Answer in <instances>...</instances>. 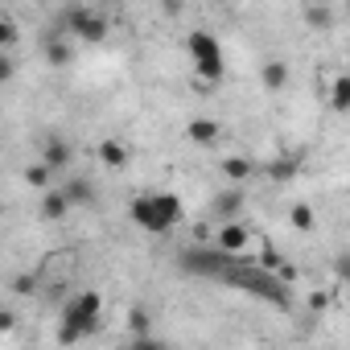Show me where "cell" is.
<instances>
[{"mask_svg":"<svg viewBox=\"0 0 350 350\" xmlns=\"http://www.w3.org/2000/svg\"><path fill=\"white\" fill-rule=\"evenodd\" d=\"M128 219L140 231H148V235H165V231H173L186 219V206H182L178 194H169V190H140L128 202Z\"/></svg>","mask_w":350,"mask_h":350,"instance_id":"obj_1","label":"cell"},{"mask_svg":"<svg viewBox=\"0 0 350 350\" xmlns=\"http://www.w3.org/2000/svg\"><path fill=\"white\" fill-rule=\"evenodd\" d=\"M103 317V297L95 288H79L75 297H66L62 317H58V342H83L99 329Z\"/></svg>","mask_w":350,"mask_h":350,"instance_id":"obj_2","label":"cell"},{"mask_svg":"<svg viewBox=\"0 0 350 350\" xmlns=\"http://www.w3.org/2000/svg\"><path fill=\"white\" fill-rule=\"evenodd\" d=\"M186 50H190V62H194V75L198 83H219L227 75V58H223V42L211 33V29H194L186 38Z\"/></svg>","mask_w":350,"mask_h":350,"instance_id":"obj_3","label":"cell"},{"mask_svg":"<svg viewBox=\"0 0 350 350\" xmlns=\"http://www.w3.org/2000/svg\"><path fill=\"white\" fill-rule=\"evenodd\" d=\"M235 260H239V256H231V252H223V247L215 243V247H186V252L178 256V268H182L186 276L227 280V272L235 268Z\"/></svg>","mask_w":350,"mask_h":350,"instance_id":"obj_4","label":"cell"},{"mask_svg":"<svg viewBox=\"0 0 350 350\" xmlns=\"http://www.w3.org/2000/svg\"><path fill=\"white\" fill-rule=\"evenodd\" d=\"M58 33H75L79 42L99 46V42H107V17L91 13V9H62L58 13Z\"/></svg>","mask_w":350,"mask_h":350,"instance_id":"obj_5","label":"cell"},{"mask_svg":"<svg viewBox=\"0 0 350 350\" xmlns=\"http://www.w3.org/2000/svg\"><path fill=\"white\" fill-rule=\"evenodd\" d=\"M243 211V190L231 182V186H223L219 194H215V202H211V215L219 219V223H227V219H235Z\"/></svg>","mask_w":350,"mask_h":350,"instance_id":"obj_6","label":"cell"},{"mask_svg":"<svg viewBox=\"0 0 350 350\" xmlns=\"http://www.w3.org/2000/svg\"><path fill=\"white\" fill-rule=\"evenodd\" d=\"M247 227L243 223H235V219H227V223H219V235H215V243L223 247V252H231V256H239L243 247H247Z\"/></svg>","mask_w":350,"mask_h":350,"instance_id":"obj_7","label":"cell"},{"mask_svg":"<svg viewBox=\"0 0 350 350\" xmlns=\"http://www.w3.org/2000/svg\"><path fill=\"white\" fill-rule=\"evenodd\" d=\"M70 211H75V202H70V194H66L62 186L46 190V198H42V219H46V223H58V219H66Z\"/></svg>","mask_w":350,"mask_h":350,"instance_id":"obj_8","label":"cell"},{"mask_svg":"<svg viewBox=\"0 0 350 350\" xmlns=\"http://www.w3.org/2000/svg\"><path fill=\"white\" fill-rule=\"evenodd\" d=\"M186 136H190L194 144H215V140L223 136V128H219V120L198 116V120H190V124H186Z\"/></svg>","mask_w":350,"mask_h":350,"instance_id":"obj_9","label":"cell"},{"mask_svg":"<svg viewBox=\"0 0 350 350\" xmlns=\"http://www.w3.org/2000/svg\"><path fill=\"white\" fill-rule=\"evenodd\" d=\"M219 169H223V178H227V182H235V186H243L252 173H256V165H252L247 157H239V152L223 157V165H219Z\"/></svg>","mask_w":350,"mask_h":350,"instance_id":"obj_10","label":"cell"},{"mask_svg":"<svg viewBox=\"0 0 350 350\" xmlns=\"http://www.w3.org/2000/svg\"><path fill=\"white\" fill-rule=\"evenodd\" d=\"M260 83H264V91H284V87H288V66L276 62V58L264 62V66H260Z\"/></svg>","mask_w":350,"mask_h":350,"instance_id":"obj_11","label":"cell"},{"mask_svg":"<svg viewBox=\"0 0 350 350\" xmlns=\"http://www.w3.org/2000/svg\"><path fill=\"white\" fill-rule=\"evenodd\" d=\"M99 161H103L107 169H124V165L132 161V152H128V144H120V140H99Z\"/></svg>","mask_w":350,"mask_h":350,"instance_id":"obj_12","label":"cell"},{"mask_svg":"<svg viewBox=\"0 0 350 350\" xmlns=\"http://www.w3.org/2000/svg\"><path fill=\"white\" fill-rule=\"evenodd\" d=\"M54 173H58V169H54L50 161H38V165H29V169H25V182H29L33 190H42V194H46V190H54Z\"/></svg>","mask_w":350,"mask_h":350,"instance_id":"obj_13","label":"cell"},{"mask_svg":"<svg viewBox=\"0 0 350 350\" xmlns=\"http://www.w3.org/2000/svg\"><path fill=\"white\" fill-rule=\"evenodd\" d=\"M297 169H301V157L293 152V157H280V161H272L264 173H268L272 182H288V178H297Z\"/></svg>","mask_w":350,"mask_h":350,"instance_id":"obj_14","label":"cell"},{"mask_svg":"<svg viewBox=\"0 0 350 350\" xmlns=\"http://www.w3.org/2000/svg\"><path fill=\"white\" fill-rule=\"evenodd\" d=\"M46 58H50V66H66L75 54H70V42H66V33H54L50 42H46Z\"/></svg>","mask_w":350,"mask_h":350,"instance_id":"obj_15","label":"cell"},{"mask_svg":"<svg viewBox=\"0 0 350 350\" xmlns=\"http://www.w3.org/2000/svg\"><path fill=\"white\" fill-rule=\"evenodd\" d=\"M329 107L334 111H350V75H338L329 83Z\"/></svg>","mask_w":350,"mask_h":350,"instance_id":"obj_16","label":"cell"},{"mask_svg":"<svg viewBox=\"0 0 350 350\" xmlns=\"http://www.w3.org/2000/svg\"><path fill=\"white\" fill-rule=\"evenodd\" d=\"M62 190L70 194V202H75V206L95 202V190H91V182H87V178H70V182H62Z\"/></svg>","mask_w":350,"mask_h":350,"instance_id":"obj_17","label":"cell"},{"mask_svg":"<svg viewBox=\"0 0 350 350\" xmlns=\"http://www.w3.org/2000/svg\"><path fill=\"white\" fill-rule=\"evenodd\" d=\"M42 161H50L54 169H66V165H70V144H66V140H46Z\"/></svg>","mask_w":350,"mask_h":350,"instance_id":"obj_18","label":"cell"},{"mask_svg":"<svg viewBox=\"0 0 350 350\" xmlns=\"http://www.w3.org/2000/svg\"><path fill=\"white\" fill-rule=\"evenodd\" d=\"M288 223H293L297 231H313L317 215H313V206H309V202H293V206H288Z\"/></svg>","mask_w":350,"mask_h":350,"instance_id":"obj_19","label":"cell"},{"mask_svg":"<svg viewBox=\"0 0 350 350\" xmlns=\"http://www.w3.org/2000/svg\"><path fill=\"white\" fill-rule=\"evenodd\" d=\"M305 17H309L313 29H329V25H334V13H329V5H321V0H313Z\"/></svg>","mask_w":350,"mask_h":350,"instance_id":"obj_20","label":"cell"},{"mask_svg":"<svg viewBox=\"0 0 350 350\" xmlns=\"http://www.w3.org/2000/svg\"><path fill=\"white\" fill-rule=\"evenodd\" d=\"M334 276H338V284H350V252L334 256Z\"/></svg>","mask_w":350,"mask_h":350,"instance_id":"obj_21","label":"cell"},{"mask_svg":"<svg viewBox=\"0 0 350 350\" xmlns=\"http://www.w3.org/2000/svg\"><path fill=\"white\" fill-rule=\"evenodd\" d=\"M0 42H5V50H13V42H17V25H13V21H5V29H0Z\"/></svg>","mask_w":350,"mask_h":350,"instance_id":"obj_22","label":"cell"},{"mask_svg":"<svg viewBox=\"0 0 350 350\" xmlns=\"http://www.w3.org/2000/svg\"><path fill=\"white\" fill-rule=\"evenodd\" d=\"M280 264H284V260H280V252H276V247H264V268H272V272H276Z\"/></svg>","mask_w":350,"mask_h":350,"instance_id":"obj_23","label":"cell"},{"mask_svg":"<svg viewBox=\"0 0 350 350\" xmlns=\"http://www.w3.org/2000/svg\"><path fill=\"white\" fill-rule=\"evenodd\" d=\"M325 305H329V293H321V288H317V293L309 297V309H313V313H321Z\"/></svg>","mask_w":350,"mask_h":350,"instance_id":"obj_24","label":"cell"},{"mask_svg":"<svg viewBox=\"0 0 350 350\" xmlns=\"http://www.w3.org/2000/svg\"><path fill=\"white\" fill-rule=\"evenodd\" d=\"M342 297H346V305H350V284H342Z\"/></svg>","mask_w":350,"mask_h":350,"instance_id":"obj_25","label":"cell"},{"mask_svg":"<svg viewBox=\"0 0 350 350\" xmlns=\"http://www.w3.org/2000/svg\"><path fill=\"white\" fill-rule=\"evenodd\" d=\"M321 5H329V0H321Z\"/></svg>","mask_w":350,"mask_h":350,"instance_id":"obj_26","label":"cell"}]
</instances>
